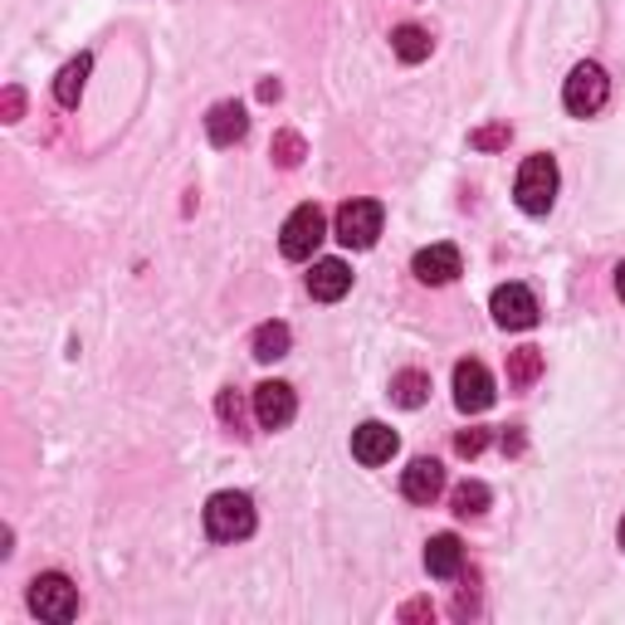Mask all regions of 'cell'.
Here are the masks:
<instances>
[{
	"label": "cell",
	"instance_id": "cell-1",
	"mask_svg": "<svg viewBox=\"0 0 625 625\" xmlns=\"http://www.w3.org/2000/svg\"><path fill=\"white\" fill-rule=\"evenodd\" d=\"M205 533H211L215 543H244V537L254 533V504H250V494H235V488L215 494L211 504H205Z\"/></svg>",
	"mask_w": 625,
	"mask_h": 625
},
{
	"label": "cell",
	"instance_id": "cell-2",
	"mask_svg": "<svg viewBox=\"0 0 625 625\" xmlns=\"http://www.w3.org/2000/svg\"><path fill=\"white\" fill-rule=\"evenodd\" d=\"M513 195H518V205L528 215H547L557 201V162L547 152L528 157V162L518 167V187H513Z\"/></svg>",
	"mask_w": 625,
	"mask_h": 625
},
{
	"label": "cell",
	"instance_id": "cell-3",
	"mask_svg": "<svg viewBox=\"0 0 625 625\" xmlns=\"http://www.w3.org/2000/svg\"><path fill=\"white\" fill-rule=\"evenodd\" d=\"M30 611L40 621L64 625V621L79 616V586H73L64 572H40V577L30 582Z\"/></svg>",
	"mask_w": 625,
	"mask_h": 625
},
{
	"label": "cell",
	"instance_id": "cell-4",
	"mask_svg": "<svg viewBox=\"0 0 625 625\" xmlns=\"http://www.w3.org/2000/svg\"><path fill=\"white\" fill-rule=\"evenodd\" d=\"M606 98H611V79H606V69H602V64H577V69L567 73L562 103H567V113H572V118H592V113H602Z\"/></svg>",
	"mask_w": 625,
	"mask_h": 625
},
{
	"label": "cell",
	"instance_id": "cell-5",
	"mask_svg": "<svg viewBox=\"0 0 625 625\" xmlns=\"http://www.w3.org/2000/svg\"><path fill=\"white\" fill-rule=\"evenodd\" d=\"M327 235V220L317 205H299L289 220H284V230H279V250H284V260H309V254L323 244Z\"/></svg>",
	"mask_w": 625,
	"mask_h": 625
},
{
	"label": "cell",
	"instance_id": "cell-6",
	"mask_svg": "<svg viewBox=\"0 0 625 625\" xmlns=\"http://www.w3.org/2000/svg\"><path fill=\"white\" fill-rule=\"evenodd\" d=\"M376 235H382V205L376 201H347L337 211V240L347 250H372Z\"/></svg>",
	"mask_w": 625,
	"mask_h": 625
},
{
	"label": "cell",
	"instance_id": "cell-7",
	"mask_svg": "<svg viewBox=\"0 0 625 625\" xmlns=\"http://www.w3.org/2000/svg\"><path fill=\"white\" fill-rule=\"evenodd\" d=\"M494 323L498 327H508V333H523V327H533L537 323V299H533V289L528 284H504V289H494Z\"/></svg>",
	"mask_w": 625,
	"mask_h": 625
},
{
	"label": "cell",
	"instance_id": "cell-8",
	"mask_svg": "<svg viewBox=\"0 0 625 625\" xmlns=\"http://www.w3.org/2000/svg\"><path fill=\"white\" fill-rule=\"evenodd\" d=\"M455 406L460 411H470V415H480L494 406V376H488V366L484 362H460L455 366Z\"/></svg>",
	"mask_w": 625,
	"mask_h": 625
},
{
	"label": "cell",
	"instance_id": "cell-9",
	"mask_svg": "<svg viewBox=\"0 0 625 625\" xmlns=\"http://www.w3.org/2000/svg\"><path fill=\"white\" fill-rule=\"evenodd\" d=\"M293 415H299V396H293L289 382H264V386H254V421H260L264 431H284Z\"/></svg>",
	"mask_w": 625,
	"mask_h": 625
},
{
	"label": "cell",
	"instance_id": "cell-10",
	"mask_svg": "<svg viewBox=\"0 0 625 625\" xmlns=\"http://www.w3.org/2000/svg\"><path fill=\"white\" fill-rule=\"evenodd\" d=\"M396 431H391V425H382V421H366V425H357V431H352V460L357 464H386L391 455H396Z\"/></svg>",
	"mask_w": 625,
	"mask_h": 625
},
{
	"label": "cell",
	"instance_id": "cell-11",
	"mask_svg": "<svg viewBox=\"0 0 625 625\" xmlns=\"http://www.w3.org/2000/svg\"><path fill=\"white\" fill-rule=\"evenodd\" d=\"M440 488H445V470H440V460H411L406 474H401V494H406L411 504H435Z\"/></svg>",
	"mask_w": 625,
	"mask_h": 625
},
{
	"label": "cell",
	"instance_id": "cell-12",
	"mask_svg": "<svg viewBox=\"0 0 625 625\" xmlns=\"http://www.w3.org/2000/svg\"><path fill=\"white\" fill-rule=\"evenodd\" d=\"M411 269H415V279H421V284H450V279L464 269V260H460L455 244H431V250L415 254Z\"/></svg>",
	"mask_w": 625,
	"mask_h": 625
},
{
	"label": "cell",
	"instance_id": "cell-13",
	"mask_svg": "<svg viewBox=\"0 0 625 625\" xmlns=\"http://www.w3.org/2000/svg\"><path fill=\"white\" fill-rule=\"evenodd\" d=\"M425 572H431L435 582H450L464 572V547L455 533H435L431 543H425Z\"/></svg>",
	"mask_w": 625,
	"mask_h": 625
},
{
	"label": "cell",
	"instance_id": "cell-14",
	"mask_svg": "<svg viewBox=\"0 0 625 625\" xmlns=\"http://www.w3.org/2000/svg\"><path fill=\"white\" fill-rule=\"evenodd\" d=\"M244 132H250V118H244L240 103H215L205 113V138L215 147H235V142H244Z\"/></svg>",
	"mask_w": 625,
	"mask_h": 625
},
{
	"label": "cell",
	"instance_id": "cell-15",
	"mask_svg": "<svg viewBox=\"0 0 625 625\" xmlns=\"http://www.w3.org/2000/svg\"><path fill=\"white\" fill-rule=\"evenodd\" d=\"M347 289H352V269L342 264V260H317V264H313L309 293H313L317 303H337Z\"/></svg>",
	"mask_w": 625,
	"mask_h": 625
},
{
	"label": "cell",
	"instance_id": "cell-16",
	"mask_svg": "<svg viewBox=\"0 0 625 625\" xmlns=\"http://www.w3.org/2000/svg\"><path fill=\"white\" fill-rule=\"evenodd\" d=\"M391 49H396V59L401 64H421V59H431V30H421V24H396L391 30Z\"/></svg>",
	"mask_w": 625,
	"mask_h": 625
},
{
	"label": "cell",
	"instance_id": "cell-17",
	"mask_svg": "<svg viewBox=\"0 0 625 625\" xmlns=\"http://www.w3.org/2000/svg\"><path fill=\"white\" fill-rule=\"evenodd\" d=\"M89 69H93V59H89V54L69 59V64L59 69V79H54V98H59V108H79L83 83H89Z\"/></svg>",
	"mask_w": 625,
	"mask_h": 625
},
{
	"label": "cell",
	"instance_id": "cell-18",
	"mask_svg": "<svg viewBox=\"0 0 625 625\" xmlns=\"http://www.w3.org/2000/svg\"><path fill=\"white\" fill-rule=\"evenodd\" d=\"M391 401H396V406H406V411L425 406V401H431V376L415 372V366L396 372V376H391Z\"/></svg>",
	"mask_w": 625,
	"mask_h": 625
},
{
	"label": "cell",
	"instance_id": "cell-19",
	"mask_svg": "<svg viewBox=\"0 0 625 625\" xmlns=\"http://www.w3.org/2000/svg\"><path fill=\"white\" fill-rule=\"evenodd\" d=\"M289 342H293L289 323H260L254 327V337H250V347H254V357L260 362H279L289 352Z\"/></svg>",
	"mask_w": 625,
	"mask_h": 625
},
{
	"label": "cell",
	"instance_id": "cell-20",
	"mask_svg": "<svg viewBox=\"0 0 625 625\" xmlns=\"http://www.w3.org/2000/svg\"><path fill=\"white\" fill-rule=\"evenodd\" d=\"M537 376H543V352L537 347H518V352H508V386H533Z\"/></svg>",
	"mask_w": 625,
	"mask_h": 625
},
{
	"label": "cell",
	"instance_id": "cell-21",
	"mask_svg": "<svg viewBox=\"0 0 625 625\" xmlns=\"http://www.w3.org/2000/svg\"><path fill=\"white\" fill-rule=\"evenodd\" d=\"M488 484H480V480H464V484H455V494H450V504H455V513L460 518H480V513L488 508Z\"/></svg>",
	"mask_w": 625,
	"mask_h": 625
},
{
	"label": "cell",
	"instance_id": "cell-22",
	"mask_svg": "<svg viewBox=\"0 0 625 625\" xmlns=\"http://www.w3.org/2000/svg\"><path fill=\"white\" fill-rule=\"evenodd\" d=\"M269 152H274V162L284 167V171H293V167L303 162V138H299V132H279Z\"/></svg>",
	"mask_w": 625,
	"mask_h": 625
},
{
	"label": "cell",
	"instance_id": "cell-23",
	"mask_svg": "<svg viewBox=\"0 0 625 625\" xmlns=\"http://www.w3.org/2000/svg\"><path fill=\"white\" fill-rule=\"evenodd\" d=\"M508 138H513L508 122H494V128H480V132H474L470 147H480V152H498V147H508Z\"/></svg>",
	"mask_w": 625,
	"mask_h": 625
},
{
	"label": "cell",
	"instance_id": "cell-24",
	"mask_svg": "<svg viewBox=\"0 0 625 625\" xmlns=\"http://www.w3.org/2000/svg\"><path fill=\"white\" fill-rule=\"evenodd\" d=\"M215 411H220V421L235 425V431H240V421H244V401H240V391H235V386L220 391V396H215Z\"/></svg>",
	"mask_w": 625,
	"mask_h": 625
},
{
	"label": "cell",
	"instance_id": "cell-25",
	"mask_svg": "<svg viewBox=\"0 0 625 625\" xmlns=\"http://www.w3.org/2000/svg\"><path fill=\"white\" fill-rule=\"evenodd\" d=\"M484 445H488V431H460V440H455V450H460L464 460L484 455Z\"/></svg>",
	"mask_w": 625,
	"mask_h": 625
},
{
	"label": "cell",
	"instance_id": "cell-26",
	"mask_svg": "<svg viewBox=\"0 0 625 625\" xmlns=\"http://www.w3.org/2000/svg\"><path fill=\"white\" fill-rule=\"evenodd\" d=\"M401 621H435V606L425 602V596H421V602H406V606H401Z\"/></svg>",
	"mask_w": 625,
	"mask_h": 625
},
{
	"label": "cell",
	"instance_id": "cell-27",
	"mask_svg": "<svg viewBox=\"0 0 625 625\" xmlns=\"http://www.w3.org/2000/svg\"><path fill=\"white\" fill-rule=\"evenodd\" d=\"M20 108H24V93L20 89H6V122H16Z\"/></svg>",
	"mask_w": 625,
	"mask_h": 625
},
{
	"label": "cell",
	"instance_id": "cell-28",
	"mask_svg": "<svg viewBox=\"0 0 625 625\" xmlns=\"http://www.w3.org/2000/svg\"><path fill=\"white\" fill-rule=\"evenodd\" d=\"M518 450H523V425H513L504 435V455H518Z\"/></svg>",
	"mask_w": 625,
	"mask_h": 625
},
{
	"label": "cell",
	"instance_id": "cell-29",
	"mask_svg": "<svg viewBox=\"0 0 625 625\" xmlns=\"http://www.w3.org/2000/svg\"><path fill=\"white\" fill-rule=\"evenodd\" d=\"M260 98H264V103H274V98H279V83L264 79V83H260Z\"/></svg>",
	"mask_w": 625,
	"mask_h": 625
},
{
	"label": "cell",
	"instance_id": "cell-30",
	"mask_svg": "<svg viewBox=\"0 0 625 625\" xmlns=\"http://www.w3.org/2000/svg\"><path fill=\"white\" fill-rule=\"evenodd\" d=\"M616 293H621V303H625V260L616 264Z\"/></svg>",
	"mask_w": 625,
	"mask_h": 625
},
{
	"label": "cell",
	"instance_id": "cell-31",
	"mask_svg": "<svg viewBox=\"0 0 625 625\" xmlns=\"http://www.w3.org/2000/svg\"><path fill=\"white\" fill-rule=\"evenodd\" d=\"M616 537H621V547H625V518H621V528H616Z\"/></svg>",
	"mask_w": 625,
	"mask_h": 625
}]
</instances>
